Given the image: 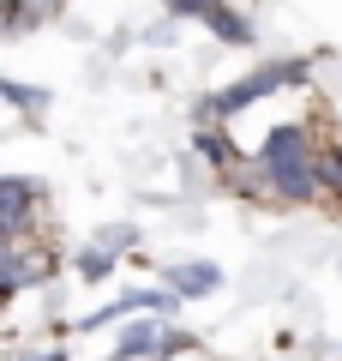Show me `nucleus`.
Masks as SVG:
<instances>
[{"mask_svg":"<svg viewBox=\"0 0 342 361\" xmlns=\"http://www.w3.org/2000/svg\"><path fill=\"white\" fill-rule=\"evenodd\" d=\"M318 187L342 193V151H318Z\"/></svg>","mask_w":342,"mask_h":361,"instance_id":"10","label":"nucleus"},{"mask_svg":"<svg viewBox=\"0 0 342 361\" xmlns=\"http://www.w3.org/2000/svg\"><path fill=\"white\" fill-rule=\"evenodd\" d=\"M6 25H13V0H0V37H6Z\"/></svg>","mask_w":342,"mask_h":361,"instance_id":"12","label":"nucleus"},{"mask_svg":"<svg viewBox=\"0 0 342 361\" xmlns=\"http://www.w3.org/2000/svg\"><path fill=\"white\" fill-rule=\"evenodd\" d=\"M258 169H265L270 199H289V205H300V199L324 193V187H318V151H312V139H306L300 127L270 133L265 151H258Z\"/></svg>","mask_w":342,"mask_h":361,"instance_id":"1","label":"nucleus"},{"mask_svg":"<svg viewBox=\"0 0 342 361\" xmlns=\"http://www.w3.org/2000/svg\"><path fill=\"white\" fill-rule=\"evenodd\" d=\"M61 13V0H13V25H42Z\"/></svg>","mask_w":342,"mask_h":361,"instance_id":"9","label":"nucleus"},{"mask_svg":"<svg viewBox=\"0 0 342 361\" xmlns=\"http://www.w3.org/2000/svg\"><path fill=\"white\" fill-rule=\"evenodd\" d=\"M168 283H175L180 295H204V289H216V271L210 265H175V271H168Z\"/></svg>","mask_w":342,"mask_h":361,"instance_id":"8","label":"nucleus"},{"mask_svg":"<svg viewBox=\"0 0 342 361\" xmlns=\"http://www.w3.org/2000/svg\"><path fill=\"white\" fill-rule=\"evenodd\" d=\"M37 217V187L30 180H0V235H18Z\"/></svg>","mask_w":342,"mask_h":361,"instance_id":"4","label":"nucleus"},{"mask_svg":"<svg viewBox=\"0 0 342 361\" xmlns=\"http://www.w3.org/2000/svg\"><path fill=\"white\" fill-rule=\"evenodd\" d=\"M175 13H198L204 25H210L216 37H228V42H246V37H253V25H241V13H228L222 0H175Z\"/></svg>","mask_w":342,"mask_h":361,"instance_id":"6","label":"nucleus"},{"mask_svg":"<svg viewBox=\"0 0 342 361\" xmlns=\"http://www.w3.org/2000/svg\"><path fill=\"white\" fill-rule=\"evenodd\" d=\"M336 145H342V139H336Z\"/></svg>","mask_w":342,"mask_h":361,"instance_id":"14","label":"nucleus"},{"mask_svg":"<svg viewBox=\"0 0 342 361\" xmlns=\"http://www.w3.org/2000/svg\"><path fill=\"white\" fill-rule=\"evenodd\" d=\"M120 247H132V229H108V235H102L96 247H84L78 271H84V277H102V271L114 265V253H120Z\"/></svg>","mask_w":342,"mask_h":361,"instance_id":"7","label":"nucleus"},{"mask_svg":"<svg viewBox=\"0 0 342 361\" xmlns=\"http://www.w3.org/2000/svg\"><path fill=\"white\" fill-rule=\"evenodd\" d=\"M0 97H13L18 109H42V90H18V85H0Z\"/></svg>","mask_w":342,"mask_h":361,"instance_id":"11","label":"nucleus"},{"mask_svg":"<svg viewBox=\"0 0 342 361\" xmlns=\"http://www.w3.org/2000/svg\"><path fill=\"white\" fill-rule=\"evenodd\" d=\"M42 277H49V253L25 247L18 235H0V295H13L25 283H42Z\"/></svg>","mask_w":342,"mask_h":361,"instance_id":"3","label":"nucleus"},{"mask_svg":"<svg viewBox=\"0 0 342 361\" xmlns=\"http://www.w3.org/2000/svg\"><path fill=\"white\" fill-rule=\"evenodd\" d=\"M18 361H61V355H54V349H42V355H18Z\"/></svg>","mask_w":342,"mask_h":361,"instance_id":"13","label":"nucleus"},{"mask_svg":"<svg viewBox=\"0 0 342 361\" xmlns=\"http://www.w3.org/2000/svg\"><path fill=\"white\" fill-rule=\"evenodd\" d=\"M120 349H132V355H180V349H186V337L168 331L163 319H144V325H132V331L120 337Z\"/></svg>","mask_w":342,"mask_h":361,"instance_id":"5","label":"nucleus"},{"mask_svg":"<svg viewBox=\"0 0 342 361\" xmlns=\"http://www.w3.org/2000/svg\"><path fill=\"white\" fill-rule=\"evenodd\" d=\"M294 78H300V61H270V66H258L253 78L228 85L222 97H210V103H204V121H222V115H234V109H253V103H265V97H277L282 85H294Z\"/></svg>","mask_w":342,"mask_h":361,"instance_id":"2","label":"nucleus"}]
</instances>
